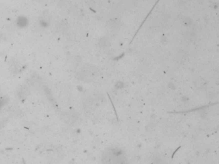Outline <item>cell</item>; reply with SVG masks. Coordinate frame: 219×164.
<instances>
[{
    "mask_svg": "<svg viewBox=\"0 0 219 164\" xmlns=\"http://www.w3.org/2000/svg\"><path fill=\"white\" fill-rule=\"evenodd\" d=\"M194 85L195 87L198 89H204L206 85V82L202 78H199L195 81Z\"/></svg>",
    "mask_w": 219,
    "mask_h": 164,
    "instance_id": "obj_1",
    "label": "cell"
}]
</instances>
